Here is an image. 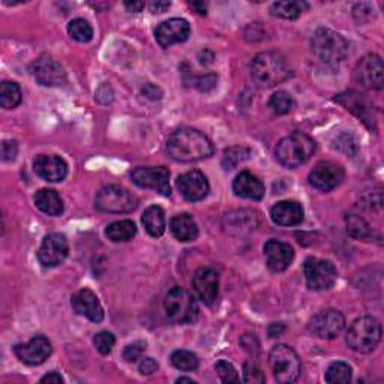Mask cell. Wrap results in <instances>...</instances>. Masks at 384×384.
<instances>
[{"label": "cell", "instance_id": "29", "mask_svg": "<svg viewBox=\"0 0 384 384\" xmlns=\"http://www.w3.org/2000/svg\"><path fill=\"white\" fill-rule=\"evenodd\" d=\"M105 234H107L111 242H128V240H131L137 234V225L134 224L131 219L116 221V223H111L107 227Z\"/></svg>", "mask_w": 384, "mask_h": 384}, {"label": "cell", "instance_id": "51", "mask_svg": "<svg viewBox=\"0 0 384 384\" xmlns=\"http://www.w3.org/2000/svg\"><path fill=\"white\" fill-rule=\"evenodd\" d=\"M41 383H54V384H62L63 383V378L61 377V374L57 372H50L47 374L45 377L41 378Z\"/></svg>", "mask_w": 384, "mask_h": 384}, {"label": "cell", "instance_id": "23", "mask_svg": "<svg viewBox=\"0 0 384 384\" xmlns=\"http://www.w3.org/2000/svg\"><path fill=\"white\" fill-rule=\"evenodd\" d=\"M335 101H338L339 104H342L344 107H347V110H350L351 113L356 114V116L367 125L369 129H376V118H374L372 114V109L369 102L363 98L362 95L356 93V92H345L341 93L335 98Z\"/></svg>", "mask_w": 384, "mask_h": 384}, {"label": "cell", "instance_id": "17", "mask_svg": "<svg viewBox=\"0 0 384 384\" xmlns=\"http://www.w3.org/2000/svg\"><path fill=\"white\" fill-rule=\"evenodd\" d=\"M51 351V344L45 336H35L27 344H17L14 347L15 356L23 363L31 365V367L44 363L50 358Z\"/></svg>", "mask_w": 384, "mask_h": 384}, {"label": "cell", "instance_id": "34", "mask_svg": "<svg viewBox=\"0 0 384 384\" xmlns=\"http://www.w3.org/2000/svg\"><path fill=\"white\" fill-rule=\"evenodd\" d=\"M173 367L179 371H195L200 367V359L195 353L188 350H177L170 358Z\"/></svg>", "mask_w": 384, "mask_h": 384}, {"label": "cell", "instance_id": "16", "mask_svg": "<svg viewBox=\"0 0 384 384\" xmlns=\"http://www.w3.org/2000/svg\"><path fill=\"white\" fill-rule=\"evenodd\" d=\"M263 251L266 255V264L269 271L273 273H281L287 271L294 260L293 246L281 242V240H267Z\"/></svg>", "mask_w": 384, "mask_h": 384}, {"label": "cell", "instance_id": "31", "mask_svg": "<svg viewBox=\"0 0 384 384\" xmlns=\"http://www.w3.org/2000/svg\"><path fill=\"white\" fill-rule=\"evenodd\" d=\"M23 95L20 86L14 81H3L0 84V105L6 110H13L22 104Z\"/></svg>", "mask_w": 384, "mask_h": 384}, {"label": "cell", "instance_id": "4", "mask_svg": "<svg viewBox=\"0 0 384 384\" xmlns=\"http://www.w3.org/2000/svg\"><path fill=\"white\" fill-rule=\"evenodd\" d=\"M315 152V143L302 132H293L276 144L275 157L281 166L297 168L306 164Z\"/></svg>", "mask_w": 384, "mask_h": 384}, {"label": "cell", "instance_id": "44", "mask_svg": "<svg viewBox=\"0 0 384 384\" xmlns=\"http://www.w3.org/2000/svg\"><path fill=\"white\" fill-rule=\"evenodd\" d=\"M18 153V144L15 140H5L2 143V159L9 162L14 161Z\"/></svg>", "mask_w": 384, "mask_h": 384}, {"label": "cell", "instance_id": "39", "mask_svg": "<svg viewBox=\"0 0 384 384\" xmlns=\"http://www.w3.org/2000/svg\"><path fill=\"white\" fill-rule=\"evenodd\" d=\"M93 344L96 350H98L102 356H107V354L111 353L114 344H116V338H114V335L110 332H99L95 335Z\"/></svg>", "mask_w": 384, "mask_h": 384}, {"label": "cell", "instance_id": "33", "mask_svg": "<svg viewBox=\"0 0 384 384\" xmlns=\"http://www.w3.org/2000/svg\"><path fill=\"white\" fill-rule=\"evenodd\" d=\"M353 369L349 363L335 362L326 371V381L330 384H345L351 381Z\"/></svg>", "mask_w": 384, "mask_h": 384}, {"label": "cell", "instance_id": "5", "mask_svg": "<svg viewBox=\"0 0 384 384\" xmlns=\"http://www.w3.org/2000/svg\"><path fill=\"white\" fill-rule=\"evenodd\" d=\"M381 341V324L374 317H360L347 333V344L358 353H371Z\"/></svg>", "mask_w": 384, "mask_h": 384}, {"label": "cell", "instance_id": "15", "mask_svg": "<svg viewBox=\"0 0 384 384\" xmlns=\"http://www.w3.org/2000/svg\"><path fill=\"white\" fill-rule=\"evenodd\" d=\"M344 177L345 173L341 166L330 161H321L311 170L308 180L315 189L329 192L336 186H339Z\"/></svg>", "mask_w": 384, "mask_h": 384}, {"label": "cell", "instance_id": "48", "mask_svg": "<svg viewBox=\"0 0 384 384\" xmlns=\"http://www.w3.org/2000/svg\"><path fill=\"white\" fill-rule=\"evenodd\" d=\"M240 344H242V347L249 351V353H258V347H260V344H258L255 335H245L242 341H240Z\"/></svg>", "mask_w": 384, "mask_h": 384}, {"label": "cell", "instance_id": "42", "mask_svg": "<svg viewBox=\"0 0 384 384\" xmlns=\"http://www.w3.org/2000/svg\"><path fill=\"white\" fill-rule=\"evenodd\" d=\"M146 347H147V344L144 341H136V342L127 345L123 350V359L129 363L140 360Z\"/></svg>", "mask_w": 384, "mask_h": 384}, {"label": "cell", "instance_id": "14", "mask_svg": "<svg viewBox=\"0 0 384 384\" xmlns=\"http://www.w3.org/2000/svg\"><path fill=\"white\" fill-rule=\"evenodd\" d=\"M68 253L70 245L66 237L61 233H50L44 237L38 249V260L44 267H56L65 262Z\"/></svg>", "mask_w": 384, "mask_h": 384}, {"label": "cell", "instance_id": "47", "mask_svg": "<svg viewBox=\"0 0 384 384\" xmlns=\"http://www.w3.org/2000/svg\"><path fill=\"white\" fill-rule=\"evenodd\" d=\"M141 92L144 96H146V98H149L152 101H157V99L162 98V90L158 88L157 84H152V83L144 84Z\"/></svg>", "mask_w": 384, "mask_h": 384}, {"label": "cell", "instance_id": "7", "mask_svg": "<svg viewBox=\"0 0 384 384\" xmlns=\"http://www.w3.org/2000/svg\"><path fill=\"white\" fill-rule=\"evenodd\" d=\"M269 365L278 383H293L301 376V359L288 345H275L269 353Z\"/></svg>", "mask_w": 384, "mask_h": 384}, {"label": "cell", "instance_id": "35", "mask_svg": "<svg viewBox=\"0 0 384 384\" xmlns=\"http://www.w3.org/2000/svg\"><path fill=\"white\" fill-rule=\"evenodd\" d=\"M68 33L77 42H89L93 38V29L84 18H75L68 24Z\"/></svg>", "mask_w": 384, "mask_h": 384}, {"label": "cell", "instance_id": "41", "mask_svg": "<svg viewBox=\"0 0 384 384\" xmlns=\"http://www.w3.org/2000/svg\"><path fill=\"white\" fill-rule=\"evenodd\" d=\"M243 381L245 383H264L266 377L262 372V369L258 368V365L255 360H249L245 363L243 367Z\"/></svg>", "mask_w": 384, "mask_h": 384}, {"label": "cell", "instance_id": "43", "mask_svg": "<svg viewBox=\"0 0 384 384\" xmlns=\"http://www.w3.org/2000/svg\"><path fill=\"white\" fill-rule=\"evenodd\" d=\"M216 83H218V77L215 74H206V75H201L198 77V79H195L194 81V86L200 90V92H210L214 90L216 88Z\"/></svg>", "mask_w": 384, "mask_h": 384}, {"label": "cell", "instance_id": "50", "mask_svg": "<svg viewBox=\"0 0 384 384\" xmlns=\"http://www.w3.org/2000/svg\"><path fill=\"white\" fill-rule=\"evenodd\" d=\"M170 6H171L170 2H152V3L149 5L150 11H152V13H155V14L166 13Z\"/></svg>", "mask_w": 384, "mask_h": 384}, {"label": "cell", "instance_id": "25", "mask_svg": "<svg viewBox=\"0 0 384 384\" xmlns=\"http://www.w3.org/2000/svg\"><path fill=\"white\" fill-rule=\"evenodd\" d=\"M233 191L237 197L253 201L263 200L266 194L263 182L248 171H242L236 176L233 182Z\"/></svg>", "mask_w": 384, "mask_h": 384}, {"label": "cell", "instance_id": "49", "mask_svg": "<svg viewBox=\"0 0 384 384\" xmlns=\"http://www.w3.org/2000/svg\"><path fill=\"white\" fill-rule=\"evenodd\" d=\"M284 332H285V326L282 323H272L267 328L269 338H278V336H281Z\"/></svg>", "mask_w": 384, "mask_h": 384}, {"label": "cell", "instance_id": "10", "mask_svg": "<svg viewBox=\"0 0 384 384\" xmlns=\"http://www.w3.org/2000/svg\"><path fill=\"white\" fill-rule=\"evenodd\" d=\"M354 81L368 90H381L384 84V66L378 54H367L354 68Z\"/></svg>", "mask_w": 384, "mask_h": 384}, {"label": "cell", "instance_id": "3", "mask_svg": "<svg viewBox=\"0 0 384 384\" xmlns=\"http://www.w3.org/2000/svg\"><path fill=\"white\" fill-rule=\"evenodd\" d=\"M311 51L317 61L328 66H338L349 54V42L330 29H319L311 40Z\"/></svg>", "mask_w": 384, "mask_h": 384}, {"label": "cell", "instance_id": "1", "mask_svg": "<svg viewBox=\"0 0 384 384\" xmlns=\"http://www.w3.org/2000/svg\"><path fill=\"white\" fill-rule=\"evenodd\" d=\"M167 152L175 161L197 162L212 157L215 147L203 132L192 128H182L170 136Z\"/></svg>", "mask_w": 384, "mask_h": 384}, {"label": "cell", "instance_id": "22", "mask_svg": "<svg viewBox=\"0 0 384 384\" xmlns=\"http://www.w3.org/2000/svg\"><path fill=\"white\" fill-rule=\"evenodd\" d=\"M33 170L41 179L57 184L68 175V164L57 155H40L33 162Z\"/></svg>", "mask_w": 384, "mask_h": 384}, {"label": "cell", "instance_id": "12", "mask_svg": "<svg viewBox=\"0 0 384 384\" xmlns=\"http://www.w3.org/2000/svg\"><path fill=\"white\" fill-rule=\"evenodd\" d=\"M345 328V317L335 310H326L314 315L308 330L315 338L320 339H333L338 336Z\"/></svg>", "mask_w": 384, "mask_h": 384}, {"label": "cell", "instance_id": "21", "mask_svg": "<svg viewBox=\"0 0 384 384\" xmlns=\"http://www.w3.org/2000/svg\"><path fill=\"white\" fill-rule=\"evenodd\" d=\"M71 305L77 314L86 317V319L93 323H101L104 320L102 306L98 297L89 288H81V290L77 291L72 296Z\"/></svg>", "mask_w": 384, "mask_h": 384}, {"label": "cell", "instance_id": "8", "mask_svg": "<svg viewBox=\"0 0 384 384\" xmlns=\"http://www.w3.org/2000/svg\"><path fill=\"white\" fill-rule=\"evenodd\" d=\"M138 205L137 197L127 188L109 185L102 188L95 200V206L105 214H129Z\"/></svg>", "mask_w": 384, "mask_h": 384}, {"label": "cell", "instance_id": "9", "mask_svg": "<svg viewBox=\"0 0 384 384\" xmlns=\"http://www.w3.org/2000/svg\"><path fill=\"white\" fill-rule=\"evenodd\" d=\"M306 285L312 291H324L332 288L338 278L335 266L328 260L310 257L303 264Z\"/></svg>", "mask_w": 384, "mask_h": 384}, {"label": "cell", "instance_id": "11", "mask_svg": "<svg viewBox=\"0 0 384 384\" xmlns=\"http://www.w3.org/2000/svg\"><path fill=\"white\" fill-rule=\"evenodd\" d=\"M131 179L140 188L157 191L164 197L171 194L170 173L166 167H138L132 171Z\"/></svg>", "mask_w": 384, "mask_h": 384}, {"label": "cell", "instance_id": "24", "mask_svg": "<svg viewBox=\"0 0 384 384\" xmlns=\"http://www.w3.org/2000/svg\"><path fill=\"white\" fill-rule=\"evenodd\" d=\"M271 216L275 224L281 225V227H296L301 225L305 212L301 203L291 200H285L276 203L271 209Z\"/></svg>", "mask_w": 384, "mask_h": 384}, {"label": "cell", "instance_id": "6", "mask_svg": "<svg viewBox=\"0 0 384 384\" xmlns=\"http://www.w3.org/2000/svg\"><path fill=\"white\" fill-rule=\"evenodd\" d=\"M164 308L168 320L177 324H191L198 317V305L195 297L182 287L171 288L166 296Z\"/></svg>", "mask_w": 384, "mask_h": 384}, {"label": "cell", "instance_id": "13", "mask_svg": "<svg viewBox=\"0 0 384 384\" xmlns=\"http://www.w3.org/2000/svg\"><path fill=\"white\" fill-rule=\"evenodd\" d=\"M29 71L32 72L38 83L42 86H48V88L63 86L66 83V72L63 70V66L48 54H42L41 57H38L31 65Z\"/></svg>", "mask_w": 384, "mask_h": 384}, {"label": "cell", "instance_id": "19", "mask_svg": "<svg viewBox=\"0 0 384 384\" xmlns=\"http://www.w3.org/2000/svg\"><path fill=\"white\" fill-rule=\"evenodd\" d=\"M177 189L188 201H201L209 194V182L203 173L192 170L177 177Z\"/></svg>", "mask_w": 384, "mask_h": 384}, {"label": "cell", "instance_id": "36", "mask_svg": "<svg viewBox=\"0 0 384 384\" xmlns=\"http://www.w3.org/2000/svg\"><path fill=\"white\" fill-rule=\"evenodd\" d=\"M249 157H251V150L245 146H234L230 147L224 152V158H223V167L225 170H233L239 164L248 161Z\"/></svg>", "mask_w": 384, "mask_h": 384}, {"label": "cell", "instance_id": "28", "mask_svg": "<svg viewBox=\"0 0 384 384\" xmlns=\"http://www.w3.org/2000/svg\"><path fill=\"white\" fill-rule=\"evenodd\" d=\"M141 221L152 237H161L166 233V214L159 206H150L144 210Z\"/></svg>", "mask_w": 384, "mask_h": 384}, {"label": "cell", "instance_id": "26", "mask_svg": "<svg viewBox=\"0 0 384 384\" xmlns=\"http://www.w3.org/2000/svg\"><path fill=\"white\" fill-rule=\"evenodd\" d=\"M170 230L179 242H192L198 237V225L189 214H179L170 221Z\"/></svg>", "mask_w": 384, "mask_h": 384}, {"label": "cell", "instance_id": "37", "mask_svg": "<svg viewBox=\"0 0 384 384\" xmlns=\"http://www.w3.org/2000/svg\"><path fill=\"white\" fill-rule=\"evenodd\" d=\"M269 107L272 109L273 113L280 114V116H284V114H288L293 109V98L291 95L285 92V90H278L275 92L271 99H269Z\"/></svg>", "mask_w": 384, "mask_h": 384}, {"label": "cell", "instance_id": "53", "mask_svg": "<svg viewBox=\"0 0 384 384\" xmlns=\"http://www.w3.org/2000/svg\"><path fill=\"white\" fill-rule=\"evenodd\" d=\"M191 8H194L195 11L200 14V15H206V11H207V8L205 3H198V2H194V3H189Z\"/></svg>", "mask_w": 384, "mask_h": 384}, {"label": "cell", "instance_id": "54", "mask_svg": "<svg viewBox=\"0 0 384 384\" xmlns=\"http://www.w3.org/2000/svg\"><path fill=\"white\" fill-rule=\"evenodd\" d=\"M177 383H192V384H194L195 381H194V380H192V378H186V377H180V378H177Z\"/></svg>", "mask_w": 384, "mask_h": 384}, {"label": "cell", "instance_id": "30", "mask_svg": "<svg viewBox=\"0 0 384 384\" xmlns=\"http://www.w3.org/2000/svg\"><path fill=\"white\" fill-rule=\"evenodd\" d=\"M308 8L310 5L306 2H276L271 6V13L275 17L284 18V20H296Z\"/></svg>", "mask_w": 384, "mask_h": 384}, {"label": "cell", "instance_id": "46", "mask_svg": "<svg viewBox=\"0 0 384 384\" xmlns=\"http://www.w3.org/2000/svg\"><path fill=\"white\" fill-rule=\"evenodd\" d=\"M138 369H140V374H143V376H152L153 372L158 371V363H157L155 359L144 358L140 362Z\"/></svg>", "mask_w": 384, "mask_h": 384}, {"label": "cell", "instance_id": "45", "mask_svg": "<svg viewBox=\"0 0 384 384\" xmlns=\"http://www.w3.org/2000/svg\"><path fill=\"white\" fill-rule=\"evenodd\" d=\"M353 13H354V17H356L359 22H365V20H369V18L372 17L374 8L371 3H359L354 6Z\"/></svg>", "mask_w": 384, "mask_h": 384}, {"label": "cell", "instance_id": "38", "mask_svg": "<svg viewBox=\"0 0 384 384\" xmlns=\"http://www.w3.org/2000/svg\"><path fill=\"white\" fill-rule=\"evenodd\" d=\"M333 149L339 150L349 157H354L358 153V143L350 132H341L333 140Z\"/></svg>", "mask_w": 384, "mask_h": 384}, {"label": "cell", "instance_id": "27", "mask_svg": "<svg viewBox=\"0 0 384 384\" xmlns=\"http://www.w3.org/2000/svg\"><path fill=\"white\" fill-rule=\"evenodd\" d=\"M35 205L48 216H61L63 214V201L54 189H41L36 192Z\"/></svg>", "mask_w": 384, "mask_h": 384}, {"label": "cell", "instance_id": "2", "mask_svg": "<svg viewBox=\"0 0 384 384\" xmlns=\"http://www.w3.org/2000/svg\"><path fill=\"white\" fill-rule=\"evenodd\" d=\"M251 77L260 88H275L291 77V70L284 56L275 51L257 54L251 63Z\"/></svg>", "mask_w": 384, "mask_h": 384}, {"label": "cell", "instance_id": "40", "mask_svg": "<svg viewBox=\"0 0 384 384\" xmlns=\"http://www.w3.org/2000/svg\"><path fill=\"white\" fill-rule=\"evenodd\" d=\"M215 371L218 372L219 378L223 380L224 383H237L239 381V376H237L236 368L227 360H219L215 365Z\"/></svg>", "mask_w": 384, "mask_h": 384}, {"label": "cell", "instance_id": "18", "mask_svg": "<svg viewBox=\"0 0 384 384\" xmlns=\"http://www.w3.org/2000/svg\"><path fill=\"white\" fill-rule=\"evenodd\" d=\"M191 33V26L184 18H170V20L161 23L157 31L155 38L162 48H168L175 44L185 42Z\"/></svg>", "mask_w": 384, "mask_h": 384}, {"label": "cell", "instance_id": "20", "mask_svg": "<svg viewBox=\"0 0 384 384\" xmlns=\"http://www.w3.org/2000/svg\"><path fill=\"white\" fill-rule=\"evenodd\" d=\"M192 285L201 302L209 306L215 303L219 291V275L216 271L210 267L198 269L192 280Z\"/></svg>", "mask_w": 384, "mask_h": 384}, {"label": "cell", "instance_id": "32", "mask_svg": "<svg viewBox=\"0 0 384 384\" xmlns=\"http://www.w3.org/2000/svg\"><path fill=\"white\" fill-rule=\"evenodd\" d=\"M347 233L358 240H369L372 237V230L369 224L359 215H347L345 218Z\"/></svg>", "mask_w": 384, "mask_h": 384}, {"label": "cell", "instance_id": "52", "mask_svg": "<svg viewBox=\"0 0 384 384\" xmlns=\"http://www.w3.org/2000/svg\"><path fill=\"white\" fill-rule=\"evenodd\" d=\"M125 8L128 9L129 13H141L143 8H144V2H125Z\"/></svg>", "mask_w": 384, "mask_h": 384}]
</instances>
